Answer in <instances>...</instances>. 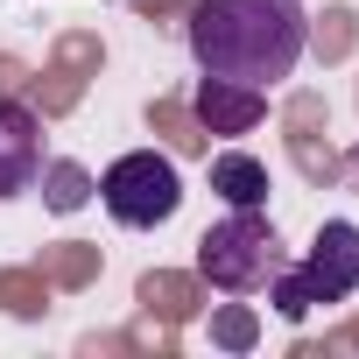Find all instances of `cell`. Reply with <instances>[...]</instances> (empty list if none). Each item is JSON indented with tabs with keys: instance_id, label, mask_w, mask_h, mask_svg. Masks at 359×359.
<instances>
[{
	"instance_id": "6da1fadb",
	"label": "cell",
	"mask_w": 359,
	"mask_h": 359,
	"mask_svg": "<svg viewBox=\"0 0 359 359\" xmlns=\"http://www.w3.org/2000/svg\"><path fill=\"white\" fill-rule=\"evenodd\" d=\"M184 36H191V57L212 78L261 92V85L289 78L296 57L310 50V15L296 0H191Z\"/></svg>"
},
{
	"instance_id": "7a4b0ae2",
	"label": "cell",
	"mask_w": 359,
	"mask_h": 359,
	"mask_svg": "<svg viewBox=\"0 0 359 359\" xmlns=\"http://www.w3.org/2000/svg\"><path fill=\"white\" fill-rule=\"evenodd\" d=\"M275 268H282V240H275V226H268L261 212H233V219H219V226L198 240V275H205L212 289L247 296V289H268Z\"/></svg>"
},
{
	"instance_id": "3957f363",
	"label": "cell",
	"mask_w": 359,
	"mask_h": 359,
	"mask_svg": "<svg viewBox=\"0 0 359 359\" xmlns=\"http://www.w3.org/2000/svg\"><path fill=\"white\" fill-rule=\"evenodd\" d=\"M352 289H359V226L352 219L317 226V247L303 268H275V310L282 317H303L317 303H345Z\"/></svg>"
},
{
	"instance_id": "277c9868",
	"label": "cell",
	"mask_w": 359,
	"mask_h": 359,
	"mask_svg": "<svg viewBox=\"0 0 359 359\" xmlns=\"http://www.w3.org/2000/svg\"><path fill=\"white\" fill-rule=\"evenodd\" d=\"M99 198L120 226H162L176 219V205H184V184H176V162L155 155V148H134L120 155L106 176H99Z\"/></svg>"
},
{
	"instance_id": "5b68a950",
	"label": "cell",
	"mask_w": 359,
	"mask_h": 359,
	"mask_svg": "<svg viewBox=\"0 0 359 359\" xmlns=\"http://www.w3.org/2000/svg\"><path fill=\"white\" fill-rule=\"evenodd\" d=\"M99 64H106L99 36H92V29H64V36L50 43V71L29 78V106H36L43 120H64V113L85 99V85L99 78Z\"/></svg>"
},
{
	"instance_id": "8992f818",
	"label": "cell",
	"mask_w": 359,
	"mask_h": 359,
	"mask_svg": "<svg viewBox=\"0 0 359 359\" xmlns=\"http://www.w3.org/2000/svg\"><path fill=\"white\" fill-rule=\"evenodd\" d=\"M43 176V113L0 99V198H22Z\"/></svg>"
},
{
	"instance_id": "52a82bcc",
	"label": "cell",
	"mask_w": 359,
	"mask_h": 359,
	"mask_svg": "<svg viewBox=\"0 0 359 359\" xmlns=\"http://www.w3.org/2000/svg\"><path fill=\"white\" fill-rule=\"evenodd\" d=\"M324 92H296L289 106H282V134H289V162L310 176V184H338V155H331V141H324Z\"/></svg>"
},
{
	"instance_id": "ba28073f",
	"label": "cell",
	"mask_w": 359,
	"mask_h": 359,
	"mask_svg": "<svg viewBox=\"0 0 359 359\" xmlns=\"http://www.w3.org/2000/svg\"><path fill=\"white\" fill-rule=\"evenodd\" d=\"M261 113H268V99L254 85H233V78H212L205 71V85H198V127L205 134H254Z\"/></svg>"
},
{
	"instance_id": "9c48e42d",
	"label": "cell",
	"mask_w": 359,
	"mask_h": 359,
	"mask_svg": "<svg viewBox=\"0 0 359 359\" xmlns=\"http://www.w3.org/2000/svg\"><path fill=\"white\" fill-rule=\"evenodd\" d=\"M134 303H141V317H155V324H191L198 303H205V289H198L191 275H176V268H148V275L134 282Z\"/></svg>"
},
{
	"instance_id": "30bf717a",
	"label": "cell",
	"mask_w": 359,
	"mask_h": 359,
	"mask_svg": "<svg viewBox=\"0 0 359 359\" xmlns=\"http://www.w3.org/2000/svg\"><path fill=\"white\" fill-rule=\"evenodd\" d=\"M212 191H219L233 212H261V205H268V169H261L254 155L226 148V155H212Z\"/></svg>"
},
{
	"instance_id": "8fae6325",
	"label": "cell",
	"mask_w": 359,
	"mask_h": 359,
	"mask_svg": "<svg viewBox=\"0 0 359 359\" xmlns=\"http://www.w3.org/2000/svg\"><path fill=\"white\" fill-rule=\"evenodd\" d=\"M43 275H50V289H92L99 282V247H85V240H64V247H43V261H36Z\"/></svg>"
},
{
	"instance_id": "7c38bea8",
	"label": "cell",
	"mask_w": 359,
	"mask_h": 359,
	"mask_svg": "<svg viewBox=\"0 0 359 359\" xmlns=\"http://www.w3.org/2000/svg\"><path fill=\"white\" fill-rule=\"evenodd\" d=\"M148 127H155L176 155H212V134L198 127V113H191L184 99H155V106H148Z\"/></svg>"
},
{
	"instance_id": "4fadbf2b",
	"label": "cell",
	"mask_w": 359,
	"mask_h": 359,
	"mask_svg": "<svg viewBox=\"0 0 359 359\" xmlns=\"http://www.w3.org/2000/svg\"><path fill=\"white\" fill-rule=\"evenodd\" d=\"M0 310L8 317H43L50 310V275L43 268H0Z\"/></svg>"
},
{
	"instance_id": "5bb4252c",
	"label": "cell",
	"mask_w": 359,
	"mask_h": 359,
	"mask_svg": "<svg viewBox=\"0 0 359 359\" xmlns=\"http://www.w3.org/2000/svg\"><path fill=\"white\" fill-rule=\"evenodd\" d=\"M43 205H50V212H85V205H92V176H85L78 162H50V169H43Z\"/></svg>"
},
{
	"instance_id": "9a60e30c",
	"label": "cell",
	"mask_w": 359,
	"mask_h": 359,
	"mask_svg": "<svg viewBox=\"0 0 359 359\" xmlns=\"http://www.w3.org/2000/svg\"><path fill=\"white\" fill-rule=\"evenodd\" d=\"M352 43H359V15L352 8H324V22L310 29V50L324 64H338V57H352Z\"/></svg>"
},
{
	"instance_id": "2e32d148",
	"label": "cell",
	"mask_w": 359,
	"mask_h": 359,
	"mask_svg": "<svg viewBox=\"0 0 359 359\" xmlns=\"http://www.w3.org/2000/svg\"><path fill=\"white\" fill-rule=\"evenodd\" d=\"M212 338H219L226 352H247V345L261 338V317L240 310V303H226V310H212Z\"/></svg>"
},
{
	"instance_id": "e0dca14e",
	"label": "cell",
	"mask_w": 359,
	"mask_h": 359,
	"mask_svg": "<svg viewBox=\"0 0 359 359\" xmlns=\"http://www.w3.org/2000/svg\"><path fill=\"white\" fill-rule=\"evenodd\" d=\"M78 352L85 359H120V352H141V345H134V331H92V338H78Z\"/></svg>"
},
{
	"instance_id": "ac0fdd59",
	"label": "cell",
	"mask_w": 359,
	"mask_h": 359,
	"mask_svg": "<svg viewBox=\"0 0 359 359\" xmlns=\"http://www.w3.org/2000/svg\"><path fill=\"white\" fill-rule=\"evenodd\" d=\"M352 345H359V317H345L324 345H296V359H324V352H352Z\"/></svg>"
},
{
	"instance_id": "d6986e66",
	"label": "cell",
	"mask_w": 359,
	"mask_h": 359,
	"mask_svg": "<svg viewBox=\"0 0 359 359\" xmlns=\"http://www.w3.org/2000/svg\"><path fill=\"white\" fill-rule=\"evenodd\" d=\"M22 92H29V64L0 50V99H22Z\"/></svg>"
},
{
	"instance_id": "ffe728a7",
	"label": "cell",
	"mask_w": 359,
	"mask_h": 359,
	"mask_svg": "<svg viewBox=\"0 0 359 359\" xmlns=\"http://www.w3.org/2000/svg\"><path fill=\"white\" fill-rule=\"evenodd\" d=\"M134 8H141L148 22H162V15H191V8H184V0H134Z\"/></svg>"
},
{
	"instance_id": "44dd1931",
	"label": "cell",
	"mask_w": 359,
	"mask_h": 359,
	"mask_svg": "<svg viewBox=\"0 0 359 359\" xmlns=\"http://www.w3.org/2000/svg\"><path fill=\"white\" fill-rule=\"evenodd\" d=\"M338 176H345V184L359 191V148H352V155H338Z\"/></svg>"
}]
</instances>
